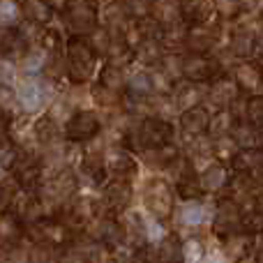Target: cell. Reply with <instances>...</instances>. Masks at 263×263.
Returning <instances> with one entry per match:
<instances>
[{
  "label": "cell",
  "mask_w": 263,
  "mask_h": 263,
  "mask_svg": "<svg viewBox=\"0 0 263 263\" xmlns=\"http://www.w3.org/2000/svg\"><path fill=\"white\" fill-rule=\"evenodd\" d=\"M100 51L90 37L72 35L65 46V74L74 86H83L95 77Z\"/></svg>",
  "instance_id": "obj_1"
},
{
  "label": "cell",
  "mask_w": 263,
  "mask_h": 263,
  "mask_svg": "<svg viewBox=\"0 0 263 263\" xmlns=\"http://www.w3.org/2000/svg\"><path fill=\"white\" fill-rule=\"evenodd\" d=\"M127 141L132 148L141 150V153H148V150H157L164 148L173 141V127L171 123L162 118H141L139 123L132 127V132L127 134Z\"/></svg>",
  "instance_id": "obj_2"
},
{
  "label": "cell",
  "mask_w": 263,
  "mask_h": 263,
  "mask_svg": "<svg viewBox=\"0 0 263 263\" xmlns=\"http://www.w3.org/2000/svg\"><path fill=\"white\" fill-rule=\"evenodd\" d=\"M28 236L37 245H51L65 250L74 242V229L58 215V217H42L37 222L28 224Z\"/></svg>",
  "instance_id": "obj_3"
},
{
  "label": "cell",
  "mask_w": 263,
  "mask_h": 263,
  "mask_svg": "<svg viewBox=\"0 0 263 263\" xmlns=\"http://www.w3.org/2000/svg\"><path fill=\"white\" fill-rule=\"evenodd\" d=\"M143 203L155 219H168L176 208V192L164 178H150L143 187Z\"/></svg>",
  "instance_id": "obj_4"
},
{
  "label": "cell",
  "mask_w": 263,
  "mask_h": 263,
  "mask_svg": "<svg viewBox=\"0 0 263 263\" xmlns=\"http://www.w3.org/2000/svg\"><path fill=\"white\" fill-rule=\"evenodd\" d=\"M139 254L143 256L145 263H185V245L178 236L166 233L157 240L145 242Z\"/></svg>",
  "instance_id": "obj_5"
},
{
  "label": "cell",
  "mask_w": 263,
  "mask_h": 263,
  "mask_svg": "<svg viewBox=\"0 0 263 263\" xmlns=\"http://www.w3.org/2000/svg\"><path fill=\"white\" fill-rule=\"evenodd\" d=\"M63 21L72 35H81V37H90L100 28L97 7L88 5L86 0H72L67 5V9L63 12Z\"/></svg>",
  "instance_id": "obj_6"
},
{
  "label": "cell",
  "mask_w": 263,
  "mask_h": 263,
  "mask_svg": "<svg viewBox=\"0 0 263 263\" xmlns=\"http://www.w3.org/2000/svg\"><path fill=\"white\" fill-rule=\"evenodd\" d=\"M219 74H222V65L210 53L187 51L182 55V79H190V81H196V83H210Z\"/></svg>",
  "instance_id": "obj_7"
},
{
  "label": "cell",
  "mask_w": 263,
  "mask_h": 263,
  "mask_svg": "<svg viewBox=\"0 0 263 263\" xmlns=\"http://www.w3.org/2000/svg\"><path fill=\"white\" fill-rule=\"evenodd\" d=\"M242 215H245V208L240 201H236L233 196H224L215 215V233L224 240L242 233Z\"/></svg>",
  "instance_id": "obj_8"
},
{
  "label": "cell",
  "mask_w": 263,
  "mask_h": 263,
  "mask_svg": "<svg viewBox=\"0 0 263 263\" xmlns=\"http://www.w3.org/2000/svg\"><path fill=\"white\" fill-rule=\"evenodd\" d=\"M132 203V185L127 178H111L102 185L100 208L109 215H123Z\"/></svg>",
  "instance_id": "obj_9"
},
{
  "label": "cell",
  "mask_w": 263,
  "mask_h": 263,
  "mask_svg": "<svg viewBox=\"0 0 263 263\" xmlns=\"http://www.w3.org/2000/svg\"><path fill=\"white\" fill-rule=\"evenodd\" d=\"M88 233L92 236V240L97 245H102L104 250H116L120 242H125V227L114 217V215L106 213L104 217H95L88 224Z\"/></svg>",
  "instance_id": "obj_10"
},
{
  "label": "cell",
  "mask_w": 263,
  "mask_h": 263,
  "mask_svg": "<svg viewBox=\"0 0 263 263\" xmlns=\"http://www.w3.org/2000/svg\"><path fill=\"white\" fill-rule=\"evenodd\" d=\"M240 88H238L236 79H233V74L229 77V74H219L217 79H213L208 86V92H205V102L208 104H213L217 111H224V109H233V104L238 102V97H240Z\"/></svg>",
  "instance_id": "obj_11"
},
{
  "label": "cell",
  "mask_w": 263,
  "mask_h": 263,
  "mask_svg": "<svg viewBox=\"0 0 263 263\" xmlns=\"http://www.w3.org/2000/svg\"><path fill=\"white\" fill-rule=\"evenodd\" d=\"M102 132V123L97 118V114L92 111H77L72 118L67 120L65 127V139L69 143H88Z\"/></svg>",
  "instance_id": "obj_12"
},
{
  "label": "cell",
  "mask_w": 263,
  "mask_h": 263,
  "mask_svg": "<svg viewBox=\"0 0 263 263\" xmlns=\"http://www.w3.org/2000/svg\"><path fill=\"white\" fill-rule=\"evenodd\" d=\"M233 79H236L238 88H240L245 95H261V90H263V65H259L254 58L238 60L236 69H233Z\"/></svg>",
  "instance_id": "obj_13"
},
{
  "label": "cell",
  "mask_w": 263,
  "mask_h": 263,
  "mask_svg": "<svg viewBox=\"0 0 263 263\" xmlns=\"http://www.w3.org/2000/svg\"><path fill=\"white\" fill-rule=\"evenodd\" d=\"M231 168L236 173H245L256 180H263V145L238 148L231 157Z\"/></svg>",
  "instance_id": "obj_14"
},
{
  "label": "cell",
  "mask_w": 263,
  "mask_h": 263,
  "mask_svg": "<svg viewBox=\"0 0 263 263\" xmlns=\"http://www.w3.org/2000/svg\"><path fill=\"white\" fill-rule=\"evenodd\" d=\"M12 176L16 178L23 190H37L42 185V176H44L42 162L37 157H32V155L21 153L12 166Z\"/></svg>",
  "instance_id": "obj_15"
},
{
  "label": "cell",
  "mask_w": 263,
  "mask_h": 263,
  "mask_svg": "<svg viewBox=\"0 0 263 263\" xmlns=\"http://www.w3.org/2000/svg\"><path fill=\"white\" fill-rule=\"evenodd\" d=\"M219 42V30L213 23H199V26L187 28V42L185 49L194 51V53H210Z\"/></svg>",
  "instance_id": "obj_16"
},
{
  "label": "cell",
  "mask_w": 263,
  "mask_h": 263,
  "mask_svg": "<svg viewBox=\"0 0 263 263\" xmlns=\"http://www.w3.org/2000/svg\"><path fill=\"white\" fill-rule=\"evenodd\" d=\"M3 58L5 63H16L23 60L30 53V40L26 37V32L21 30V26L16 28H3Z\"/></svg>",
  "instance_id": "obj_17"
},
{
  "label": "cell",
  "mask_w": 263,
  "mask_h": 263,
  "mask_svg": "<svg viewBox=\"0 0 263 263\" xmlns=\"http://www.w3.org/2000/svg\"><path fill=\"white\" fill-rule=\"evenodd\" d=\"M210 125H213V116L205 106H194V109H187L180 114V129L185 132L187 136H205L210 134Z\"/></svg>",
  "instance_id": "obj_18"
},
{
  "label": "cell",
  "mask_w": 263,
  "mask_h": 263,
  "mask_svg": "<svg viewBox=\"0 0 263 263\" xmlns=\"http://www.w3.org/2000/svg\"><path fill=\"white\" fill-rule=\"evenodd\" d=\"M104 162H106V173L111 178H127L129 180L132 176H136V159L125 148H111L104 155Z\"/></svg>",
  "instance_id": "obj_19"
},
{
  "label": "cell",
  "mask_w": 263,
  "mask_h": 263,
  "mask_svg": "<svg viewBox=\"0 0 263 263\" xmlns=\"http://www.w3.org/2000/svg\"><path fill=\"white\" fill-rule=\"evenodd\" d=\"M229 51H231V55L238 60L256 58V30L238 26L236 30H233L231 40H229Z\"/></svg>",
  "instance_id": "obj_20"
},
{
  "label": "cell",
  "mask_w": 263,
  "mask_h": 263,
  "mask_svg": "<svg viewBox=\"0 0 263 263\" xmlns=\"http://www.w3.org/2000/svg\"><path fill=\"white\" fill-rule=\"evenodd\" d=\"M173 102L178 104L180 111L194 109L203 102V90H201V83L190 81V79H180V81L173 83Z\"/></svg>",
  "instance_id": "obj_21"
},
{
  "label": "cell",
  "mask_w": 263,
  "mask_h": 263,
  "mask_svg": "<svg viewBox=\"0 0 263 263\" xmlns=\"http://www.w3.org/2000/svg\"><path fill=\"white\" fill-rule=\"evenodd\" d=\"M201 185H203L205 194H217L222 190H229L231 185V176H229L227 164L222 162H213L203 168L201 173Z\"/></svg>",
  "instance_id": "obj_22"
},
{
  "label": "cell",
  "mask_w": 263,
  "mask_h": 263,
  "mask_svg": "<svg viewBox=\"0 0 263 263\" xmlns=\"http://www.w3.org/2000/svg\"><path fill=\"white\" fill-rule=\"evenodd\" d=\"M182 9V21L190 26H199V23H208L213 18L215 9L213 0H180Z\"/></svg>",
  "instance_id": "obj_23"
},
{
  "label": "cell",
  "mask_w": 263,
  "mask_h": 263,
  "mask_svg": "<svg viewBox=\"0 0 263 263\" xmlns=\"http://www.w3.org/2000/svg\"><path fill=\"white\" fill-rule=\"evenodd\" d=\"M0 227H3V247L5 250L16 247L28 231V224L23 222L16 213H12V210H3V224H0Z\"/></svg>",
  "instance_id": "obj_24"
},
{
  "label": "cell",
  "mask_w": 263,
  "mask_h": 263,
  "mask_svg": "<svg viewBox=\"0 0 263 263\" xmlns=\"http://www.w3.org/2000/svg\"><path fill=\"white\" fill-rule=\"evenodd\" d=\"M21 7H23V16L30 26H49L51 18H53V9L49 7L46 0H21Z\"/></svg>",
  "instance_id": "obj_25"
},
{
  "label": "cell",
  "mask_w": 263,
  "mask_h": 263,
  "mask_svg": "<svg viewBox=\"0 0 263 263\" xmlns=\"http://www.w3.org/2000/svg\"><path fill=\"white\" fill-rule=\"evenodd\" d=\"M100 88L102 90L116 92V95H120L123 90H127V79H125L123 67L106 63L104 69L100 72Z\"/></svg>",
  "instance_id": "obj_26"
},
{
  "label": "cell",
  "mask_w": 263,
  "mask_h": 263,
  "mask_svg": "<svg viewBox=\"0 0 263 263\" xmlns=\"http://www.w3.org/2000/svg\"><path fill=\"white\" fill-rule=\"evenodd\" d=\"M153 16L162 23L164 28L176 26L182 21V9H180V0H157L153 9Z\"/></svg>",
  "instance_id": "obj_27"
},
{
  "label": "cell",
  "mask_w": 263,
  "mask_h": 263,
  "mask_svg": "<svg viewBox=\"0 0 263 263\" xmlns=\"http://www.w3.org/2000/svg\"><path fill=\"white\" fill-rule=\"evenodd\" d=\"M127 92L134 97H150L155 92V77L145 69L134 72L127 79Z\"/></svg>",
  "instance_id": "obj_28"
},
{
  "label": "cell",
  "mask_w": 263,
  "mask_h": 263,
  "mask_svg": "<svg viewBox=\"0 0 263 263\" xmlns=\"http://www.w3.org/2000/svg\"><path fill=\"white\" fill-rule=\"evenodd\" d=\"M16 95H18V102H21L28 111H35L44 104V90H42V86H37L35 81L21 83L18 90H16Z\"/></svg>",
  "instance_id": "obj_29"
},
{
  "label": "cell",
  "mask_w": 263,
  "mask_h": 263,
  "mask_svg": "<svg viewBox=\"0 0 263 263\" xmlns=\"http://www.w3.org/2000/svg\"><path fill=\"white\" fill-rule=\"evenodd\" d=\"M21 18H26L23 16L21 3H16V0H3V5H0V21H3V28L21 26Z\"/></svg>",
  "instance_id": "obj_30"
},
{
  "label": "cell",
  "mask_w": 263,
  "mask_h": 263,
  "mask_svg": "<svg viewBox=\"0 0 263 263\" xmlns=\"http://www.w3.org/2000/svg\"><path fill=\"white\" fill-rule=\"evenodd\" d=\"M242 120L250 125L263 129V95H250L245 102V111H242Z\"/></svg>",
  "instance_id": "obj_31"
},
{
  "label": "cell",
  "mask_w": 263,
  "mask_h": 263,
  "mask_svg": "<svg viewBox=\"0 0 263 263\" xmlns=\"http://www.w3.org/2000/svg\"><path fill=\"white\" fill-rule=\"evenodd\" d=\"M32 132L35 136L42 141V143H53L58 139V127H55V120L51 116H40L32 125Z\"/></svg>",
  "instance_id": "obj_32"
},
{
  "label": "cell",
  "mask_w": 263,
  "mask_h": 263,
  "mask_svg": "<svg viewBox=\"0 0 263 263\" xmlns=\"http://www.w3.org/2000/svg\"><path fill=\"white\" fill-rule=\"evenodd\" d=\"M30 263H63V250L51 245H37L30 252Z\"/></svg>",
  "instance_id": "obj_33"
},
{
  "label": "cell",
  "mask_w": 263,
  "mask_h": 263,
  "mask_svg": "<svg viewBox=\"0 0 263 263\" xmlns=\"http://www.w3.org/2000/svg\"><path fill=\"white\" fill-rule=\"evenodd\" d=\"M213 3L215 9H217V16L224 18V21H236L242 14V7H245L240 0H213Z\"/></svg>",
  "instance_id": "obj_34"
},
{
  "label": "cell",
  "mask_w": 263,
  "mask_h": 263,
  "mask_svg": "<svg viewBox=\"0 0 263 263\" xmlns=\"http://www.w3.org/2000/svg\"><path fill=\"white\" fill-rule=\"evenodd\" d=\"M18 155H21V150H18L16 141L9 139L7 127H3V168L5 171H12V166L18 159Z\"/></svg>",
  "instance_id": "obj_35"
},
{
  "label": "cell",
  "mask_w": 263,
  "mask_h": 263,
  "mask_svg": "<svg viewBox=\"0 0 263 263\" xmlns=\"http://www.w3.org/2000/svg\"><path fill=\"white\" fill-rule=\"evenodd\" d=\"M205 217H208V213L201 205V201H187L182 205V222L185 224H203Z\"/></svg>",
  "instance_id": "obj_36"
},
{
  "label": "cell",
  "mask_w": 263,
  "mask_h": 263,
  "mask_svg": "<svg viewBox=\"0 0 263 263\" xmlns=\"http://www.w3.org/2000/svg\"><path fill=\"white\" fill-rule=\"evenodd\" d=\"M123 3L127 5L129 14L134 18H143V16H150V14H153L157 0H123Z\"/></svg>",
  "instance_id": "obj_37"
},
{
  "label": "cell",
  "mask_w": 263,
  "mask_h": 263,
  "mask_svg": "<svg viewBox=\"0 0 263 263\" xmlns=\"http://www.w3.org/2000/svg\"><path fill=\"white\" fill-rule=\"evenodd\" d=\"M46 3H49V7L53 9L55 14H63L65 9H67V5L72 3V0H46Z\"/></svg>",
  "instance_id": "obj_38"
},
{
  "label": "cell",
  "mask_w": 263,
  "mask_h": 263,
  "mask_svg": "<svg viewBox=\"0 0 263 263\" xmlns=\"http://www.w3.org/2000/svg\"><path fill=\"white\" fill-rule=\"evenodd\" d=\"M256 58H263V26L256 30Z\"/></svg>",
  "instance_id": "obj_39"
},
{
  "label": "cell",
  "mask_w": 263,
  "mask_h": 263,
  "mask_svg": "<svg viewBox=\"0 0 263 263\" xmlns=\"http://www.w3.org/2000/svg\"><path fill=\"white\" fill-rule=\"evenodd\" d=\"M254 263H263V240L256 245V250H254Z\"/></svg>",
  "instance_id": "obj_40"
},
{
  "label": "cell",
  "mask_w": 263,
  "mask_h": 263,
  "mask_svg": "<svg viewBox=\"0 0 263 263\" xmlns=\"http://www.w3.org/2000/svg\"><path fill=\"white\" fill-rule=\"evenodd\" d=\"M252 205H256L259 210H263V185L259 187V192H256V199H254V203Z\"/></svg>",
  "instance_id": "obj_41"
},
{
  "label": "cell",
  "mask_w": 263,
  "mask_h": 263,
  "mask_svg": "<svg viewBox=\"0 0 263 263\" xmlns=\"http://www.w3.org/2000/svg\"><path fill=\"white\" fill-rule=\"evenodd\" d=\"M123 263H145V261H143V256L139 254V250H136L134 254H132V256H127V261H123Z\"/></svg>",
  "instance_id": "obj_42"
},
{
  "label": "cell",
  "mask_w": 263,
  "mask_h": 263,
  "mask_svg": "<svg viewBox=\"0 0 263 263\" xmlns=\"http://www.w3.org/2000/svg\"><path fill=\"white\" fill-rule=\"evenodd\" d=\"M86 263H109V261L104 259V254H92V256H88Z\"/></svg>",
  "instance_id": "obj_43"
},
{
  "label": "cell",
  "mask_w": 263,
  "mask_h": 263,
  "mask_svg": "<svg viewBox=\"0 0 263 263\" xmlns=\"http://www.w3.org/2000/svg\"><path fill=\"white\" fill-rule=\"evenodd\" d=\"M88 5H92V7H102V5H106V0H86Z\"/></svg>",
  "instance_id": "obj_44"
},
{
  "label": "cell",
  "mask_w": 263,
  "mask_h": 263,
  "mask_svg": "<svg viewBox=\"0 0 263 263\" xmlns=\"http://www.w3.org/2000/svg\"><path fill=\"white\" fill-rule=\"evenodd\" d=\"M240 3L245 5V7H252V5H256V3H259V0H240Z\"/></svg>",
  "instance_id": "obj_45"
},
{
  "label": "cell",
  "mask_w": 263,
  "mask_h": 263,
  "mask_svg": "<svg viewBox=\"0 0 263 263\" xmlns=\"http://www.w3.org/2000/svg\"><path fill=\"white\" fill-rule=\"evenodd\" d=\"M203 263H224V261H219V259H205Z\"/></svg>",
  "instance_id": "obj_46"
}]
</instances>
